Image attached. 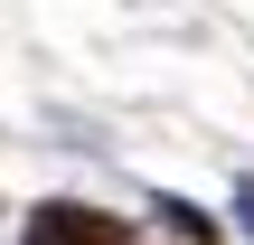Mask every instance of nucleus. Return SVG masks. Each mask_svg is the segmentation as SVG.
I'll use <instances>...</instances> for the list:
<instances>
[{
	"label": "nucleus",
	"instance_id": "f257e3e1",
	"mask_svg": "<svg viewBox=\"0 0 254 245\" xmlns=\"http://www.w3.org/2000/svg\"><path fill=\"white\" fill-rule=\"evenodd\" d=\"M19 245H141L123 217H104V208H75V198H47V208H28V227Z\"/></svg>",
	"mask_w": 254,
	"mask_h": 245
},
{
	"label": "nucleus",
	"instance_id": "f03ea898",
	"mask_svg": "<svg viewBox=\"0 0 254 245\" xmlns=\"http://www.w3.org/2000/svg\"><path fill=\"white\" fill-rule=\"evenodd\" d=\"M151 217H160L170 236H189V245H217V217H207V208H189V198H160Z\"/></svg>",
	"mask_w": 254,
	"mask_h": 245
},
{
	"label": "nucleus",
	"instance_id": "7ed1b4c3",
	"mask_svg": "<svg viewBox=\"0 0 254 245\" xmlns=\"http://www.w3.org/2000/svg\"><path fill=\"white\" fill-rule=\"evenodd\" d=\"M236 227H245V236H254V179H245V189H236Z\"/></svg>",
	"mask_w": 254,
	"mask_h": 245
}]
</instances>
